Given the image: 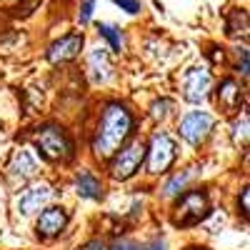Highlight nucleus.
Instances as JSON below:
<instances>
[{"label":"nucleus","instance_id":"obj_1","mask_svg":"<svg viewBox=\"0 0 250 250\" xmlns=\"http://www.w3.org/2000/svg\"><path fill=\"white\" fill-rule=\"evenodd\" d=\"M133 133V115L130 110L120 105V103H110L103 110V118L98 123V133L93 140V153L98 158H110L113 153H118V148L128 140V135Z\"/></svg>","mask_w":250,"mask_h":250},{"label":"nucleus","instance_id":"obj_2","mask_svg":"<svg viewBox=\"0 0 250 250\" xmlns=\"http://www.w3.org/2000/svg\"><path fill=\"white\" fill-rule=\"evenodd\" d=\"M33 140H35L38 153L50 163H65L73 155V143L62 133V128H55V125H48V128L38 130Z\"/></svg>","mask_w":250,"mask_h":250},{"label":"nucleus","instance_id":"obj_3","mask_svg":"<svg viewBox=\"0 0 250 250\" xmlns=\"http://www.w3.org/2000/svg\"><path fill=\"white\" fill-rule=\"evenodd\" d=\"M208 213H210V200L203 190H190L185 193L173 213V223L178 228H190V225H198Z\"/></svg>","mask_w":250,"mask_h":250},{"label":"nucleus","instance_id":"obj_4","mask_svg":"<svg viewBox=\"0 0 250 250\" xmlns=\"http://www.w3.org/2000/svg\"><path fill=\"white\" fill-rule=\"evenodd\" d=\"M173 160H175L173 138L168 133H155L148 145V173H153V175L165 173L173 165Z\"/></svg>","mask_w":250,"mask_h":250},{"label":"nucleus","instance_id":"obj_5","mask_svg":"<svg viewBox=\"0 0 250 250\" xmlns=\"http://www.w3.org/2000/svg\"><path fill=\"white\" fill-rule=\"evenodd\" d=\"M143 158H145V145L143 143H130L128 148H123L113 160H110V175L115 180H128L133 178L140 165H143Z\"/></svg>","mask_w":250,"mask_h":250},{"label":"nucleus","instance_id":"obj_6","mask_svg":"<svg viewBox=\"0 0 250 250\" xmlns=\"http://www.w3.org/2000/svg\"><path fill=\"white\" fill-rule=\"evenodd\" d=\"M210 130H213V118L208 113H200V110L185 115L183 123H180V135L190 145H200L208 135H210Z\"/></svg>","mask_w":250,"mask_h":250},{"label":"nucleus","instance_id":"obj_7","mask_svg":"<svg viewBox=\"0 0 250 250\" xmlns=\"http://www.w3.org/2000/svg\"><path fill=\"white\" fill-rule=\"evenodd\" d=\"M210 93V73L203 68H190L183 78V95L190 103H200Z\"/></svg>","mask_w":250,"mask_h":250},{"label":"nucleus","instance_id":"obj_8","mask_svg":"<svg viewBox=\"0 0 250 250\" xmlns=\"http://www.w3.org/2000/svg\"><path fill=\"white\" fill-rule=\"evenodd\" d=\"M68 225V213L62 208H48L38 218V235L40 238H55L65 230Z\"/></svg>","mask_w":250,"mask_h":250},{"label":"nucleus","instance_id":"obj_9","mask_svg":"<svg viewBox=\"0 0 250 250\" xmlns=\"http://www.w3.org/2000/svg\"><path fill=\"white\" fill-rule=\"evenodd\" d=\"M80 48H83V35H78V33L65 35V38L55 40V43L50 45L48 60L55 62V65H58V62H68V60H73V58L80 53Z\"/></svg>","mask_w":250,"mask_h":250},{"label":"nucleus","instance_id":"obj_10","mask_svg":"<svg viewBox=\"0 0 250 250\" xmlns=\"http://www.w3.org/2000/svg\"><path fill=\"white\" fill-rule=\"evenodd\" d=\"M240 100H243V93H240V85H238L233 78L223 80L220 85H218V105H220V110H223L225 115L238 113Z\"/></svg>","mask_w":250,"mask_h":250},{"label":"nucleus","instance_id":"obj_11","mask_svg":"<svg viewBox=\"0 0 250 250\" xmlns=\"http://www.w3.org/2000/svg\"><path fill=\"white\" fill-rule=\"evenodd\" d=\"M50 195H53L50 185H35V188H30V190H25L23 195H20V200H18V210L23 213V215H30V213L40 210V208L48 203Z\"/></svg>","mask_w":250,"mask_h":250},{"label":"nucleus","instance_id":"obj_12","mask_svg":"<svg viewBox=\"0 0 250 250\" xmlns=\"http://www.w3.org/2000/svg\"><path fill=\"white\" fill-rule=\"evenodd\" d=\"M88 70H90L93 83H108L113 78V62H110L108 53L105 50H93L90 60H88Z\"/></svg>","mask_w":250,"mask_h":250},{"label":"nucleus","instance_id":"obj_13","mask_svg":"<svg viewBox=\"0 0 250 250\" xmlns=\"http://www.w3.org/2000/svg\"><path fill=\"white\" fill-rule=\"evenodd\" d=\"M75 193H78L80 198H85V200H98V198L103 195V183H100L93 173L80 170V173L75 175Z\"/></svg>","mask_w":250,"mask_h":250},{"label":"nucleus","instance_id":"obj_14","mask_svg":"<svg viewBox=\"0 0 250 250\" xmlns=\"http://www.w3.org/2000/svg\"><path fill=\"white\" fill-rule=\"evenodd\" d=\"M35 173H38L35 158H33L30 153H25V150H18V153L13 155V160H10V175H13V178H20V180H28V178H33Z\"/></svg>","mask_w":250,"mask_h":250},{"label":"nucleus","instance_id":"obj_15","mask_svg":"<svg viewBox=\"0 0 250 250\" xmlns=\"http://www.w3.org/2000/svg\"><path fill=\"white\" fill-rule=\"evenodd\" d=\"M190 178H193V168H188V170H183V173L173 175L168 183H165V188H163V195H165V198L180 195V193L185 190V185L190 183Z\"/></svg>","mask_w":250,"mask_h":250},{"label":"nucleus","instance_id":"obj_16","mask_svg":"<svg viewBox=\"0 0 250 250\" xmlns=\"http://www.w3.org/2000/svg\"><path fill=\"white\" fill-rule=\"evenodd\" d=\"M248 30V18L243 10H233L230 13V20H228V35L235 38V35H245Z\"/></svg>","mask_w":250,"mask_h":250},{"label":"nucleus","instance_id":"obj_17","mask_svg":"<svg viewBox=\"0 0 250 250\" xmlns=\"http://www.w3.org/2000/svg\"><path fill=\"white\" fill-rule=\"evenodd\" d=\"M100 35L103 38H108V43H110V48L113 50H123V33L115 28V25H110V23H100Z\"/></svg>","mask_w":250,"mask_h":250},{"label":"nucleus","instance_id":"obj_18","mask_svg":"<svg viewBox=\"0 0 250 250\" xmlns=\"http://www.w3.org/2000/svg\"><path fill=\"white\" fill-rule=\"evenodd\" d=\"M168 108H173L168 100H160V103H153V110H150V115L155 118V120H163L165 115H168Z\"/></svg>","mask_w":250,"mask_h":250},{"label":"nucleus","instance_id":"obj_19","mask_svg":"<svg viewBox=\"0 0 250 250\" xmlns=\"http://www.w3.org/2000/svg\"><path fill=\"white\" fill-rule=\"evenodd\" d=\"M115 3H118L125 13H130V15L140 13V0H115Z\"/></svg>","mask_w":250,"mask_h":250},{"label":"nucleus","instance_id":"obj_20","mask_svg":"<svg viewBox=\"0 0 250 250\" xmlns=\"http://www.w3.org/2000/svg\"><path fill=\"white\" fill-rule=\"evenodd\" d=\"M233 130H235V133H233V140H235V143H238L240 138L245 140V135H248V115H243V120L235 123V128H233Z\"/></svg>","mask_w":250,"mask_h":250},{"label":"nucleus","instance_id":"obj_21","mask_svg":"<svg viewBox=\"0 0 250 250\" xmlns=\"http://www.w3.org/2000/svg\"><path fill=\"white\" fill-rule=\"evenodd\" d=\"M108 250H140V245L138 243H133V240H125V238H120V240H115Z\"/></svg>","mask_w":250,"mask_h":250},{"label":"nucleus","instance_id":"obj_22","mask_svg":"<svg viewBox=\"0 0 250 250\" xmlns=\"http://www.w3.org/2000/svg\"><path fill=\"white\" fill-rule=\"evenodd\" d=\"M93 8H95V0H85V3H83V10H80V25H85L88 20H90Z\"/></svg>","mask_w":250,"mask_h":250},{"label":"nucleus","instance_id":"obj_23","mask_svg":"<svg viewBox=\"0 0 250 250\" xmlns=\"http://www.w3.org/2000/svg\"><path fill=\"white\" fill-rule=\"evenodd\" d=\"M238 73L248 75V50H245V48H243V53H240V62H238Z\"/></svg>","mask_w":250,"mask_h":250},{"label":"nucleus","instance_id":"obj_24","mask_svg":"<svg viewBox=\"0 0 250 250\" xmlns=\"http://www.w3.org/2000/svg\"><path fill=\"white\" fill-rule=\"evenodd\" d=\"M78 250H105V245H103L100 240H90V243H85V245H80Z\"/></svg>","mask_w":250,"mask_h":250},{"label":"nucleus","instance_id":"obj_25","mask_svg":"<svg viewBox=\"0 0 250 250\" xmlns=\"http://www.w3.org/2000/svg\"><path fill=\"white\" fill-rule=\"evenodd\" d=\"M248 198H250V193H248V188H245V190H243V200H240V208H243V215H248Z\"/></svg>","mask_w":250,"mask_h":250},{"label":"nucleus","instance_id":"obj_26","mask_svg":"<svg viewBox=\"0 0 250 250\" xmlns=\"http://www.w3.org/2000/svg\"><path fill=\"white\" fill-rule=\"evenodd\" d=\"M148 250H165V243H163V240H160V243H153Z\"/></svg>","mask_w":250,"mask_h":250},{"label":"nucleus","instance_id":"obj_27","mask_svg":"<svg viewBox=\"0 0 250 250\" xmlns=\"http://www.w3.org/2000/svg\"><path fill=\"white\" fill-rule=\"evenodd\" d=\"M188 250H203V248H188Z\"/></svg>","mask_w":250,"mask_h":250}]
</instances>
